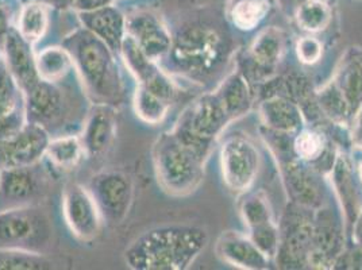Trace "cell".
I'll use <instances>...</instances> for the list:
<instances>
[{
	"instance_id": "6da1fadb",
	"label": "cell",
	"mask_w": 362,
	"mask_h": 270,
	"mask_svg": "<svg viewBox=\"0 0 362 270\" xmlns=\"http://www.w3.org/2000/svg\"><path fill=\"white\" fill-rule=\"evenodd\" d=\"M207 233L195 225H170L151 228L124 252V262L134 270H184L206 247Z\"/></svg>"
},
{
	"instance_id": "7a4b0ae2",
	"label": "cell",
	"mask_w": 362,
	"mask_h": 270,
	"mask_svg": "<svg viewBox=\"0 0 362 270\" xmlns=\"http://www.w3.org/2000/svg\"><path fill=\"white\" fill-rule=\"evenodd\" d=\"M75 65L83 90L93 105L118 107L124 96V84L118 54L86 28L77 29L62 44Z\"/></svg>"
},
{
	"instance_id": "3957f363",
	"label": "cell",
	"mask_w": 362,
	"mask_h": 270,
	"mask_svg": "<svg viewBox=\"0 0 362 270\" xmlns=\"http://www.w3.org/2000/svg\"><path fill=\"white\" fill-rule=\"evenodd\" d=\"M222 41L216 31L202 25L181 29L172 37V46L160 66L166 74H176L188 78L210 75L219 62Z\"/></svg>"
},
{
	"instance_id": "277c9868",
	"label": "cell",
	"mask_w": 362,
	"mask_h": 270,
	"mask_svg": "<svg viewBox=\"0 0 362 270\" xmlns=\"http://www.w3.org/2000/svg\"><path fill=\"white\" fill-rule=\"evenodd\" d=\"M153 164L158 184L169 195H189L203 180L204 161L187 148L173 131L163 133L157 138L153 146Z\"/></svg>"
},
{
	"instance_id": "5b68a950",
	"label": "cell",
	"mask_w": 362,
	"mask_h": 270,
	"mask_svg": "<svg viewBox=\"0 0 362 270\" xmlns=\"http://www.w3.org/2000/svg\"><path fill=\"white\" fill-rule=\"evenodd\" d=\"M230 117L215 93L204 95L189 105L180 117L173 134L206 161L215 138L225 129Z\"/></svg>"
},
{
	"instance_id": "8992f818",
	"label": "cell",
	"mask_w": 362,
	"mask_h": 270,
	"mask_svg": "<svg viewBox=\"0 0 362 270\" xmlns=\"http://www.w3.org/2000/svg\"><path fill=\"white\" fill-rule=\"evenodd\" d=\"M52 237L50 219L38 204L0 211V249L44 253Z\"/></svg>"
},
{
	"instance_id": "52a82bcc",
	"label": "cell",
	"mask_w": 362,
	"mask_h": 270,
	"mask_svg": "<svg viewBox=\"0 0 362 270\" xmlns=\"http://www.w3.org/2000/svg\"><path fill=\"white\" fill-rule=\"evenodd\" d=\"M60 84L40 80L25 93L28 122L44 127L52 136L62 135V127L74 117L72 96Z\"/></svg>"
},
{
	"instance_id": "ba28073f",
	"label": "cell",
	"mask_w": 362,
	"mask_h": 270,
	"mask_svg": "<svg viewBox=\"0 0 362 270\" xmlns=\"http://www.w3.org/2000/svg\"><path fill=\"white\" fill-rule=\"evenodd\" d=\"M47 189L49 175L41 163L0 170V211L37 206Z\"/></svg>"
},
{
	"instance_id": "9c48e42d",
	"label": "cell",
	"mask_w": 362,
	"mask_h": 270,
	"mask_svg": "<svg viewBox=\"0 0 362 270\" xmlns=\"http://www.w3.org/2000/svg\"><path fill=\"white\" fill-rule=\"evenodd\" d=\"M88 189L107 225H121L133 204L134 185L130 176L117 170L99 172L90 177Z\"/></svg>"
},
{
	"instance_id": "30bf717a",
	"label": "cell",
	"mask_w": 362,
	"mask_h": 270,
	"mask_svg": "<svg viewBox=\"0 0 362 270\" xmlns=\"http://www.w3.org/2000/svg\"><path fill=\"white\" fill-rule=\"evenodd\" d=\"M62 213L72 234L84 242L95 240L105 223L88 187L77 182H69L64 188Z\"/></svg>"
},
{
	"instance_id": "8fae6325",
	"label": "cell",
	"mask_w": 362,
	"mask_h": 270,
	"mask_svg": "<svg viewBox=\"0 0 362 270\" xmlns=\"http://www.w3.org/2000/svg\"><path fill=\"white\" fill-rule=\"evenodd\" d=\"M221 166L228 189L242 192L256 180L259 154L247 138L234 135L230 136L222 146Z\"/></svg>"
},
{
	"instance_id": "7c38bea8",
	"label": "cell",
	"mask_w": 362,
	"mask_h": 270,
	"mask_svg": "<svg viewBox=\"0 0 362 270\" xmlns=\"http://www.w3.org/2000/svg\"><path fill=\"white\" fill-rule=\"evenodd\" d=\"M50 139L44 127L28 122L18 134L0 143V170L41 163Z\"/></svg>"
},
{
	"instance_id": "4fadbf2b",
	"label": "cell",
	"mask_w": 362,
	"mask_h": 270,
	"mask_svg": "<svg viewBox=\"0 0 362 270\" xmlns=\"http://www.w3.org/2000/svg\"><path fill=\"white\" fill-rule=\"evenodd\" d=\"M117 108L112 105H93L81 129V142L86 157L100 160L106 157L117 138Z\"/></svg>"
},
{
	"instance_id": "5bb4252c",
	"label": "cell",
	"mask_w": 362,
	"mask_h": 270,
	"mask_svg": "<svg viewBox=\"0 0 362 270\" xmlns=\"http://www.w3.org/2000/svg\"><path fill=\"white\" fill-rule=\"evenodd\" d=\"M126 31L154 62L165 59L172 46V34L161 18L151 11H139L126 16Z\"/></svg>"
},
{
	"instance_id": "9a60e30c",
	"label": "cell",
	"mask_w": 362,
	"mask_h": 270,
	"mask_svg": "<svg viewBox=\"0 0 362 270\" xmlns=\"http://www.w3.org/2000/svg\"><path fill=\"white\" fill-rule=\"evenodd\" d=\"M35 56L33 44L26 41L16 28L7 34L1 45V57L23 93L29 92L41 80Z\"/></svg>"
},
{
	"instance_id": "2e32d148",
	"label": "cell",
	"mask_w": 362,
	"mask_h": 270,
	"mask_svg": "<svg viewBox=\"0 0 362 270\" xmlns=\"http://www.w3.org/2000/svg\"><path fill=\"white\" fill-rule=\"evenodd\" d=\"M83 28L90 31L99 40H102L114 53L119 56L122 44L126 38V16L121 10L112 4L87 11L78 13Z\"/></svg>"
},
{
	"instance_id": "e0dca14e",
	"label": "cell",
	"mask_w": 362,
	"mask_h": 270,
	"mask_svg": "<svg viewBox=\"0 0 362 270\" xmlns=\"http://www.w3.org/2000/svg\"><path fill=\"white\" fill-rule=\"evenodd\" d=\"M216 253L227 264L242 269H267L269 262L253 240L235 231H227L219 237Z\"/></svg>"
},
{
	"instance_id": "ac0fdd59",
	"label": "cell",
	"mask_w": 362,
	"mask_h": 270,
	"mask_svg": "<svg viewBox=\"0 0 362 270\" xmlns=\"http://www.w3.org/2000/svg\"><path fill=\"white\" fill-rule=\"evenodd\" d=\"M45 158L52 168L61 172L74 170L86 158V151L80 135L52 136L46 148Z\"/></svg>"
},
{
	"instance_id": "d6986e66",
	"label": "cell",
	"mask_w": 362,
	"mask_h": 270,
	"mask_svg": "<svg viewBox=\"0 0 362 270\" xmlns=\"http://www.w3.org/2000/svg\"><path fill=\"white\" fill-rule=\"evenodd\" d=\"M35 61L40 78L49 83H62L75 69L69 52L62 45L44 47Z\"/></svg>"
},
{
	"instance_id": "ffe728a7",
	"label": "cell",
	"mask_w": 362,
	"mask_h": 270,
	"mask_svg": "<svg viewBox=\"0 0 362 270\" xmlns=\"http://www.w3.org/2000/svg\"><path fill=\"white\" fill-rule=\"evenodd\" d=\"M215 95L225 107L230 119L241 117L250 108V92L240 74L228 76Z\"/></svg>"
},
{
	"instance_id": "44dd1931",
	"label": "cell",
	"mask_w": 362,
	"mask_h": 270,
	"mask_svg": "<svg viewBox=\"0 0 362 270\" xmlns=\"http://www.w3.org/2000/svg\"><path fill=\"white\" fill-rule=\"evenodd\" d=\"M49 26V11L47 4L44 1H30L22 6L18 20L16 30L29 41L30 44H37L42 40Z\"/></svg>"
},
{
	"instance_id": "7402d4cb",
	"label": "cell",
	"mask_w": 362,
	"mask_h": 270,
	"mask_svg": "<svg viewBox=\"0 0 362 270\" xmlns=\"http://www.w3.org/2000/svg\"><path fill=\"white\" fill-rule=\"evenodd\" d=\"M261 115L267 126L277 131H293L302 124V114L298 107L280 98L267 100L261 107Z\"/></svg>"
},
{
	"instance_id": "603a6c76",
	"label": "cell",
	"mask_w": 362,
	"mask_h": 270,
	"mask_svg": "<svg viewBox=\"0 0 362 270\" xmlns=\"http://www.w3.org/2000/svg\"><path fill=\"white\" fill-rule=\"evenodd\" d=\"M119 56L129 72L134 76L138 84H146L161 69L160 64L151 61L142 52V49L136 45V41L127 34L122 44Z\"/></svg>"
},
{
	"instance_id": "cb8c5ba5",
	"label": "cell",
	"mask_w": 362,
	"mask_h": 270,
	"mask_svg": "<svg viewBox=\"0 0 362 270\" xmlns=\"http://www.w3.org/2000/svg\"><path fill=\"white\" fill-rule=\"evenodd\" d=\"M133 107L136 117L142 122L148 124H158L165 118L170 105L145 86L138 84L133 98Z\"/></svg>"
},
{
	"instance_id": "d4e9b609",
	"label": "cell",
	"mask_w": 362,
	"mask_h": 270,
	"mask_svg": "<svg viewBox=\"0 0 362 270\" xmlns=\"http://www.w3.org/2000/svg\"><path fill=\"white\" fill-rule=\"evenodd\" d=\"M53 264L44 253L21 250V249H0V270H47Z\"/></svg>"
},
{
	"instance_id": "484cf974",
	"label": "cell",
	"mask_w": 362,
	"mask_h": 270,
	"mask_svg": "<svg viewBox=\"0 0 362 270\" xmlns=\"http://www.w3.org/2000/svg\"><path fill=\"white\" fill-rule=\"evenodd\" d=\"M284 50V38L280 30L271 28L262 31L252 46V56L262 66H273L280 61Z\"/></svg>"
},
{
	"instance_id": "4316f807",
	"label": "cell",
	"mask_w": 362,
	"mask_h": 270,
	"mask_svg": "<svg viewBox=\"0 0 362 270\" xmlns=\"http://www.w3.org/2000/svg\"><path fill=\"white\" fill-rule=\"evenodd\" d=\"M269 8L268 0H240L231 10V20L241 30H252L261 23Z\"/></svg>"
},
{
	"instance_id": "83f0119b",
	"label": "cell",
	"mask_w": 362,
	"mask_h": 270,
	"mask_svg": "<svg viewBox=\"0 0 362 270\" xmlns=\"http://www.w3.org/2000/svg\"><path fill=\"white\" fill-rule=\"evenodd\" d=\"M25 103V93L8 71L3 57L0 59V117L14 111Z\"/></svg>"
},
{
	"instance_id": "f1b7e54d",
	"label": "cell",
	"mask_w": 362,
	"mask_h": 270,
	"mask_svg": "<svg viewBox=\"0 0 362 270\" xmlns=\"http://www.w3.org/2000/svg\"><path fill=\"white\" fill-rule=\"evenodd\" d=\"M298 23L303 30L317 33L330 22V8L320 0H307L298 8Z\"/></svg>"
},
{
	"instance_id": "f546056e",
	"label": "cell",
	"mask_w": 362,
	"mask_h": 270,
	"mask_svg": "<svg viewBox=\"0 0 362 270\" xmlns=\"http://www.w3.org/2000/svg\"><path fill=\"white\" fill-rule=\"evenodd\" d=\"M241 212L245 223L249 225L250 230L273 222L269 203L262 194H255L245 199L242 203Z\"/></svg>"
},
{
	"instance_id": "4dcf8cb0",
	"label": "cell",
	"mask_w": 362,
	"mask_h": 270,
	"mask_svg": "<svg viewBox=\"0 0 362 270\" xmlns=\"http://www.w3.org/2000/svg\"><path fill=\"white\" fill-rule=\"evenodd\" d=\"M293 149L302 160L317 161L325 151V139L317 131L304 130L296 136Z\"/></svg>"
},
{
	"instance_id": "1f68e13d",
	"label": "cell",
	"mask_w": 362,
	"mask_h": 270,
	"mask_svg": "<svg viewBox=\"0 0 362 270\" xmlns=\"http://www.w3.org/2000/svg\"><path fill=\"white\" fill-rule=\"evenodd\" d=\"M289 179L291 188L293 194L298 196L299 201L303 204L313 206L317 197V187L313 181V177L308 176L303 169L298 165H289Z\"/></svg>"
},
{
	"instance_id": "d6a6232c",
	"label": "cell",
	"mask_w": 362,
	"mask_h": 270,
	"mask_svg": "<svg viewBox=\"0 0 362 270\" xmlns=\"http://www.w3.org/2000/svg\"><path fill=\"white\" fill-rule=\"evenodd\" d=\"M319 102H320L322 108L325 110V112L329 117H332V119H345V117L350 110L344 93L338 87H330V88L323 90L319 96Z\"/></svg>"
},
{
	"instance_id": "836d02e7",
	"label": "cell",
	"mask_w": 362,
	"mask_h": 270,
	"mask_svg": "<svg viewBox=\"0 0 362 270\" xmlns=\"http://www.w3.org/2000/svg\"><path fill=\"white\" fill-rule=\"evenodd\" d=\"M28 123L26 105H18L14 111L0 117V143L18 134Z\"/></svg>"
},
{
	"instance_id": "e575fe53",
	"label": "cell",
	"mask_w": 362,
	"mask_h": 270,
	"mask_svg": "<svg viewBox=\"0 0 362 270\" xmlns=\"http://www.w3.org/2000/svg\"><path fill=\"white\" fill-rule=\"evenodd\" d=\"M21 8L16 0H0V49L7 34L16 29Z\"/></svg>"
},
{
	"instance_id": "d590c367",
	"label": "cell",
	"mask_w": 362,
	"mask_h": 270,
	"mask_svg": "<svg viewBox=\"0 0 362 270\" xmlns=\"http://www.w3.org/2000/svg\"><path fill=\"white\" fill-rule=\"evenodd\" d=\"M296 50H298L299 59L303 62H305V64H314L322 56V45H320V42L315 40V38H311V37H304V38H302L298 42Z\"/></svg>"
},
{
	"instance_id": "8d00e7d4",
	"label": "cell",
	"mask_w": 362,
	"mask_h": 270,
	"mask_svg": "<svg viewBox=\"0 0 362 270\" xmlns=\"http://www.w3.org/2000/svg\"><path fill=\"white\" fill-rule=\"evenodd\" d=\"M112 1L114 0H74V8L78 13H87L110 6Z\"/></svg>"
},
{
	"instance_id": "74e56055",
	"label": "cell",
	"mask_w": 362,
	"mask_h": 270,
	"mask_svg": "<svg viewBox=\"0 0 362 270\" xmlns=\"http://www.w3.org/2000/svg\"><path fill=\"white\" fill-rule=\"evenodd\" d=\"M353 142L362 148V103L360 105V110L356 115L354 119V126H353Z\"/></svg>"
},
{
	"instance_id": "f35d334b",
	"label": "cell",
	"mask_w": 362,
	"mask_h": 270,
	"mask_svg": "<svg viewBox=\"0 0 362 270\" xmlns=\"http://www.w3.org/2000/svg\"><path fill=\"white\" fill-rule=\"evenodd\" d=\"M47 6H53L56 8H68V7H74V0H41Z\"/></svg>"
},
{
	"instance_id": "ab89813d",
	"label": "cell",
	"mask_w": 362,
	"mask_h": 270,
	"mask_svg": "<svg viewBox=\"0 0 362 270\" xmlns=\"http://www.w3.org/2000/svg\"><path fill=\"white\" fill-rule=\"evenodd\" d=\"M287 3H298V1H302V0H284Z\"/></svg>"
},
{
	"instance_id": "60d3db41",
	"label": "cell",
	"mask_w": 362,
	"mask_h": 270,
	"mask_svg": "<svg viewBox=\"0 0 362 270\" xmlns=\"http://www.w3.org/2000/svg\"><path fill=\"white\" fill-rule=\"evenodd\" d=\"M0 59H1V49H0Z\"/></svg>"
},
{
	"instance_id": "b9f144b4",
	"label": "cell",
	"mask_w": 362,
	"mask_h": 270,
	"mask_svg": "<svg viewBox=\"0 0 362 270\" xmlns=\"http://www.w3.org/2000/svg\"><path fill=\"white\" fill-rule=\"evenodd\" d=\"M361 176H362V165H361Z\"/></svg>"
}]
</instances>
